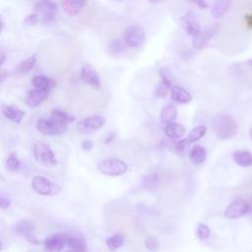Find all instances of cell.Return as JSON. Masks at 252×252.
Instances as JSON below:
<instances>
[{
	"instance_id": "7402d4cb",
	"label": "cell",
	"mask_w": 252,
	"mask_h": 252,
	"mask_svg": "<svg viewBox=\"0 0 252 252\" xmlns=\"http://www.w3.org/2000/svg\"><path fill=\"white\" fill-rule=\"evenodd\" d=\"M232 5V2L229 0H219V1H215L212 4L211 8V14L213 18L215 19H220L222 18L230 9Z\"/></svg>"
},
{
	"instance_id": "30bf717a",
	"label": "cell",
	"mask_w": 252,
	"mask_h": 252,
	"mask_svg": "<svg viewBox=\"0 0 252 252\" xmlns=\"http://www.w3.org/2000/svg\"><path fill=\"white\" fill-rule=\"evenodd\" d=\"M216 32H217V26L215 25L206 27L205 29H201L200 32L193 36V40H192L193 48L196 50L203 49L208 44V41L214 36Z\"/></svg>"
},
{
	"instance_id": "6da1fadb",
	"label": "cell",
	"mask_w": 252,
	"mask_h": 252,
	"mask_svg": "<svg viewBox=\"0 0 252 252\" xmlns=\"http://www.w3.org/2000/svg\"><path fill=\"white\" fill-rule=\"evenodd\" d=\"M212 127L216 136L221 140H229L238 133L237 122L229 114L219 113L212 120Z\"/></svg>"
},
{
	"instance_id": "7c38bea8",
	"label": "cell",
	"mask_w": 252,
	"mask_h": 252,
	"mask_svg": "<svg viewBox=\"0 0 252 252\" xmlns=\"http://www.w3.org/2000/svg\"><path fill=\"white\" fill-rule=\"evenodd\" d=\"M81 79L94 89H101L102 83L97 70L91 65H85L81 70Z\"/></svg>"
},
{
	"instance_id": "d6a6232c",
	"label": "cell",
	"mask_w": 252,
	"mask_h": 252,
	"mask_svg": "<svg viewBox=\"0 0 252 252\" xmlns=\"http://www.w3.org/2000/svg\"><path fill=\"white\" fill-rule=\"evenodd\" d=\"M51 115L54 116V117L58 118L59 120L63 121V122H65V123H67V124L70 123V122H72V121H74V119H75L74 116L68 114L66 111H64V110H62V109H59V108H54V109H53Z\"/></svg>"
},
{
	"instance_id": "cb8c5ba5",
	"label": "cell",
	"mask_w": 252,
	"mask_h": 252,
	"mask_svg": "<svg viewBox=\"0 0 252 252\" xmlns=\"http://www.w3.org/2000/svg\"><path fill=\"white\" fill-rule=\"evenodd\" d=\"M207 157V151L205 148H203L202 146L199 145H195L189 153V158L190 161L193 164L195 165H199L201 163H203L206 160Z\"/></svg>"
},
{
	"instance_id": "8d00e7d4",
	"label": "cell",
	"mask_w": 252,
	"mask_h": 252,
	"mask_svg": "<svg viewBox=\"0 0 252 252\" xmlns=\"http://www.w3.org/2000/svg\"><path fill=\"white\" fill-rule=\"evenodd\" d=\"M10 205H11V199L5 196L3 193H1V196H0V207H1L2 210H5L9 208Z\"/></svg>"
},
{
	"instance_id": "44dd1931",
	"label": "cell",
	"mask_w": 252,
	"mask_h": 252,
	"mask_svg": "<svg viewBox=\"0 0 252 252\" xmlns=\"http://www.w3.org/2000/svg\"><path fill=\"white\" fill-rule=\"evenodd\" d=\"M171 97L173 101L179 104H187V103H190L192 100L190 93L180 86H174L172 88Z\"/></svg>"
},
{
	"instance_id": "e0dca14e",
	"label": "cell",
	"mask_w": 252,
	"mask_h": 252,
	"mask_svg": "<svg viewBox=\"0 0 252 252\" xmlns=\"http://www.w3.org/2000/svg\"><path fill=\"white\" fill-rule=\"evenodd\" d=\"M1 111H2V114L7 119H9L10 121L15 122V123H20L25 116V112L15 106L2 105Z\"/></svg>"
},
{
	"instance_id": "3957f363",
	"label": "cell",
	"mask_w": 252,
	"mask_h": 252,
	"mask_svg": "<svg viewBox=\"0 0 252 252\" xmlns=\"http://www.w3.org/2000/svg\"><path fill=\"white\" fill-rule=\"evenodd\" d=\"M128 166L119 159H106L99 162L98 171L108 177H120L127 172Z\"/></svg>"
},
{
	"instance_id": "f35d334b",
	"label": "cell",
	"mask_w": 252,
	"mask_h": 252,
	"mask_svg": "<svg viewBox=\"0 0 252 252\" xmlns=\"http://www.w3.org/2000/svg\"><path fill=\"white\" fill-rule=\"evenodd\" d=\"M7 78H8V72L6 70L2 69L1 70V84H3Z\"/></svg>"
},
{
	"instance_id": "8992f818",
	"label": "cell",
	"mask_w": 252,
	"mask_h": 252,
	"mask_svg": "<svg viewBox=\"0 0 252 252\" xmlns=\"http://www.w3.org/2000/svg\"><path fill=\"white\" fill-rule=\"evenodd\" d=\"M32 188L35 192L44 196H54L60 192V187L50 180L36 176L32 180Z\"/></svg>"
},
{
	"instance_id": "603a6c76",
	"label": "cell",
	"mask_w": 252,
	"mask_h": 252,
	"mask_svg": "<svg viewBox=\"0 0 252 252\" xmlns=\"http://www.w3.org/2000/svg\"><path fill=\"white\" fill-rule=\"evenodd\" d=\"M66 241L70 250L74 252H87V245L83 237L66 235Z\"/></svg>"
},
{
	"instance_id": "484cf974",
	"label": "cell",
	"mask_w": 252,
	"mask_h": 252,
	"mask_svg": "<svg viewBox=\"0 0 252 252\" xmlns=\"http://www.w3.org/2000/svg\"><path fill=\"white\" fill-rule=\"evenodd\" d=\"M233 159L242 167H249L252 165V154L247 151H235L233 154Z\"/></svg>"
},
{
	"instance_id": "b9f144b4",
	"label": "cell",
	"mask_w": 252,
	"mask_h": 252,
	"mask_svg": "<svg viewBox=\"0 0 252 252\" xmlns=\"http://www.w3.org/2000/svg\"><path fill=\"white\" fill-rule=\"evenodd\" d=\"M114 137H115V134H114V133H112V135H111V136H110V135H108V138L106 139L105 143H106V144H108V143L111 142V141L113 140V138H114Z\"/></svg>"
},
{
	"instance_id": "60d3db41",
	"label": "cell",
	"mask_w": 252,
	"mask_h": 252,
	"mask_svg": "<svg viewBox=\"0 0 252 252\" xmlns=\"http://www.w3.org/2000/svg\"><path fill=\"white\" fill-rule=\"evenodd\" d=\"M0 56H1V60H0V64L3 65L4 62H5V60H6V55H5L4 52H1V54H0Z\"/></svg>"
},
{
	"instance_id": "4dcf8cb0",
	"label": "cell",
	"mask_w": 252,
	"mask_h": 252,
	"mask_svg": "<svg viewBox=\"0 0 252 252\" xmlns=\"http://www.w3.org/2000/svg\"><path fill=\"white\" fill-rule=\"evenodd\" d=\"M5 165H6V169L9 171V172H16L20 169V165H21V162L20 160L18 159L17 155L15 154H10L7 159H6V162H5Z\"/></svg>"
},
{
	"instance_id": "d590c367",
	"label": "cell",
	"mask_w": 252,
	"mask_h": 252,
	"mask_svg": "<svg viewBox=\"0 0 252 252\" xmlns=\"http://www.w3.org/2000/svg\"><path fill=\"white\" fill-rule=\"evenodd\" d=\"M37 22H38V15L36 12L28 14L26 19L24 20V23L29 26H35Z\"/></svg>"
},
{
	"instance_id": "ab89813d",
	"label": "cell",
	"mask_w": 252,
	"mask_h": 252,
	"mask_svg": "<svg viewBox=\"0 0 252 252\" xmlns=\"http://www.w3.org/2000/svg\"><path fill=\"white\" fill-rule=\"evenodd\" d=\"M201 9H207L209 6V3L207 1H199L196 3Z\"/></svg>"
},
{
	"instance_id": "1f68e13d",
	"label": "cell",
	"mask_w": 252,
	"mask_h": 252,
	"mask_svg": "<svg viewBox=\"0 0 252 252\" xmlns=\"http://www.w3.org/2000/svg\"><path fill=\"white\" fill-rule=\"evenodd\" d=\"M126 45L124 44V41L119 39V38H116L114 40H112L111 43L109 44L108 46V51H109V54H112V55H117V54H122V52L124 51Z\"/></svg>"
},
{
	"instance_id": "ac0fdd59",
	"label": "cell",
	"mask_w": 252,
	"mask_h": 252,
	"mask_svg": "<svg viewBox=\"0 0 252 252\" xmlns=\"http://www.w3.org/2000/svg\"><path fill=\"white\" fill-rule=\"evenodd\" d=\"M164 133L170 139L178 140L184 136L185 128H184V126L180 123L171 122L169 124H165Z\"/></svg>"
},
{
	"instance_id": "7a4b0ae2",
	"label": "cell",
	"mask_w": 252,
	"mask_h": 252,
	"mask_svg": "<svg viewBox=\"0 0 252 252\" xmlns=\"http://www.w3.org/2000/svg\"><path fill=\"white\" fill-rule=\"evenodd\" d=\"M67 123L51 115V117H41L36 121V129L39 133L48 136L62 135L67 130Z\"/></svg>"
},
{
	"instance_id": "f546056e",
	"label": "cell",
	"mask_w": 252,
	"mask_h": 252,
	"mask_svg": "<svg viewBox=\"0 0 252 252\" xmlns=\"http://www.w3.org/2000/svg\"><path fill=\"white\" fill-rule=\"evenodd\" d=\"M206 132H207L206 126H204V125L196 126L195 128H193V129L190 131V133H189V135H188V137H187L186 139H187V141L189 142V144H191V143L196 142V141L200 140L201 138H203L204 135L206 134Z\"/></svg>"
},
{
	"instance_id": "4fadbf2b",
	"label": "cell",
	"mask_w": 252,
	"mask_h": 252,
	"mask_svg": "<svg viewBox=\"0 0 252 252\" xmlns=\"http://www.w3.org/2000/svg\"><path fill=\"white\" fill-rule=\"evenodd\" d=\"M181 25L183 27V29L186 31L187 35L194 36L195 35H197L201 28L195 18V14L193 11H188L181 19H180Z\"/></svg>"
},
{
	"instance_id": "9a60e30c",
	"label": "cell",
	"mask_w": 252,
	"mask_h": 252,
	"mask_svg": "<svg viewBox=\"0 0 252 252\" xmlns=\"http://www.w3.org/2000/svg\"><path fill=\"white\" fill-rule=\"evenodd\" d=\"M49 94L50 92L38 89L30 90L26 97V105L30 108H36L49 98Z\"/></svg>"
},
{
	"instance_id": "836d02e7",
	"label": "cell",
	"mask_w": 252,
	"mask_h": 252,
	"mask_svg": "<svg viewBox=\"0 0 252 252\" xmlns=\"http://www.w3.org/2000/svg\"><path fill=\"white\" fill-rule=\"evenodd\" d=\"M145 246L151 252H157L160 249V242L154 235H148L145 238Z\"/></svg>"
},
{
	"instance_id": "74e56055",
	"label": "cell",
	"mask_w": 252,
	"mask_h": 252,
	"mask_svg": "<svg viewBox=\"0 0 252 252\" xmlns=\"http://www.w3.org/2000/svg\"><path fill=\"white\" fill-rule=\"evenodd\" d=\"M94 147V143L91 140H85L81 144V148L85 152H90Z\"/></svg>"
},
{
	"instance_id": "f6af8a7d",
	"label": "cell",
	"mask_w": 252,
	"mask_h": 252,
	"mask_svg": "<svg viewBox=\"0 0 252 252\" xmlns=\"http://www.w3.org/2000/svg\"><path fill=\"white\" fill-rule=\"evenodd\" d=\"M64 252H74V251H72V250H67V251H64Z\"/></svg>"
},
{
	"instance_id": "d6986e66",
	"label": "cell",
	"mask_w": 252,
	"mask_h": 252,
	"mask_svg": "<svg viewBox=\"0 0 252 252\" xmlns=\"http://www.w3.org/2000/svg\"><path fill=\"white\" fill-rule=\"evenodd\" d=\"M60 4L65 13L73 16L79 14L87 2L84 1V0H64V1H61Z\"/></svg>"
},
{
	"instance_id": "5b68a950",
	"label": "cell",
	"mask_w": 252,
	"mask_h": 252,
	"mask_svg": "<svg viewBox=\"0 0 252 252\" xmlns=\"http://www.w3.org/2000/svg\"><path fill=\"white\" fill-rule=\"evenodd\" d=\"M35 160L46 166H54L57 164L55 155L50 145L46 143L37 142L33 146Z\"/></svg>"
},
{
	"instance_id": "8fae6325",
	"label": "cell",
	"mask_w": 252,
	"mask_h": 252,
	"mask_svg": "<svg viewBox=\"0 0 252 252\" xmlns=\"http://www.w3.org/2000/svg\"><path fill=\"white\" fill-rule=\"evenodd\" d=\"M67 245L66 235L54 234L44 240L45 252H60Z\"/></svg>"
},
{
	"instance_id": "5bb4252c",
	"label": "cell",
	"mask_w": 252,
	"mask_h": 252,
	"mask_svg": "<svg viewBox=\"0 0 252 252\" xmlns=\"http://www.w3.org/2000/svg\"><path fill=\"white\" fill-rule=\"evenodd\" d=\"M161 77H162V81L159 84V85L156 87L155 90V95L158 98H165L169 91L172 90L173 86H172V81L169 75V72H167L165 69H162L161 72Z\"/></svg>"
},
{
	"instance_id": "4316f807",
	"label": "cell",
	"mask_w": 252,
	"mask_h": 252,
	"mask_svg": "<svg viewBox=\"0 0 252 252\" xmlns=\"http://www.w3.org/2000/svg\"><path fill=\"white\" fill-rule=\"evenodd\" d=\"M142 185L149 191H156L160 185V177L157 174L146 175L142 178Z\"/></svg>"
},
{
	"instance_id": "83f0119b",
	"label": "cell",
	"mask_w": 252,
	"mask_h": 252,
	"mask_svg": "<svg viewBox=\"0 0 252 252\" xmlns=\"http://www.w3.org/2000/svg\"><path fill=\"white\" fill-rule=\"evenodd\" d=\"M106 244L110 251H115L124 244V236L121 234H114L107 238Z\"/></svg>"
},
{
	"instance_id": "ba28073f",
	"label": "cell",
	"mask_w": 252,
	"mask_h": 252,
	"mask_svg": "<svg viewBox=\"0 0 252 252\" xmlns=\"http://www.w3.org/2000/svg\"><path fill=\"white\" fill-rule=\"evenodd\" d=\"M35 11L41 15V20L45 24L54 21L57 12V4L54 1H38L35 3Z\"/></svg>"
},
{
	"instance_id": "52a82bcc",
	"label": "cell",
	"mask_w": 252,
	"mask_h": 252,
	"mask_svg": "<svg viewBox=\"0 0 252 252\" xmlns=\"http://www.w3.org/2000/svg\"><path fill=\"white\" fill-rule=\"evenodd\" d=\"M106 123L103 115H92L84 118L77 123V130L82 134H90L102 128Z\"/></svg>"
},
{
	"instance_id": "e575fe53",
	"label": "cell",
	"mask_w": 252,
	"mask_h": 252,
	"mask_svg": "<svg viewBox=\"0 0 252 252\" xmlns=\"http://www.w3.org/2000/svg\"><path fill=\"white\" fill-rule=\"evenodd\" d=\"M196 235L200 240L208 239L211 235V231H210L209 227L204 224H199L196 230Z\"/></svg>"
},
{
	"instance_id": "277c9868",
	"label": "cell",
	"mask_w": 252,
	"mask_h": 252,
	"mask_svg": "<svg viewBox=\"0 0 252 252\" xmlns=\"http://www.w3.org/2000/svg\"><path fill=\"white\" fill-rule=\"evenodd\" d=\"M146 40V32L139 25H131L126 27L123 33L124 44L130 48H138Z\"/></svg>"
},
{
	"instance_id": "ee69618b",
	"label": "cell",
	"mask_w": 252,
	"mask_h": 252,
	"mask_svg": "<svg viewBox=\"0 0 252 252\" xmlns=\"http://www.w3.org/2000/svg\"><path fill=\"white\" fill-rule=\"evenodd\" d=\"M249 134H250V137L252 138V128L250 129V131H249Z\"/></svg>"
},
{
	"instance_id": "ffe728a7",
	"label": "cell",
	"mask_w": 252,
	"mask_h": 252,
	"mask_svg": "<svg viewBox=\"0 0 252 252\" xmlns=\"http://www.w3.org/2000/svg\"><path fill=\"white\" fill-rule=\"evenodd\" d=\"M35 229L36 228L33 222L29 220H21L17 224H15V226L12 229V232L15 234L24 236L26 238L28 235L35 234Z\"/></svg>"
},
{
	"instance_id": "9c48e42d",
	"label": "cell",
	"mask_w": 252,
	"mask_h": 252,
	"mask_svg": "<svg viewBox=\"0 0 252 252\" xmlns=\"http://www.w3.org/2000/svg\"><path fill=\"white\" fill-rule=\"evenodd\" d=\"M249 210L248 204L242 199L234 200L225 210L224 216L227 219L235 220L243 217Z\"/></svg>"
},
{
	"instance_id": "2e32d148",
	"label": "cell",
	"mask_w": 252,
	"mask_h": 252,
	"mask_svg": "<svg viewBox=\"0 0 252 252\" xmlns=\"http://www.w3.org/2000/svg\"><path fill=\"white\" fill-rule=\"evenodd\" d=\"M32 82L36 89L47 92H51L55 85V82L52 78L45 75H35L32 79Z\"/></svg>"
},
{
	"instance_id": "7bdbcfd3",
	"label": "cell",
	"mask_w": 252,
	"mask_h": 252,
	"mask_svg": "<svg viewBox=\"0 0 252 252\" xmlns=\"http://www.w3.org/2000/svg\"><path fill=\"white\" fill-rule=\"evenodd\" d=\"M247 64L252 68V59H249V60L247 61Z\"/></svg>"
},
{
	"instance_id": "f1b7e54d",
	"label": "cell",
	"mask_w": 252,
	"mask_h": 252,
	"mask_svg": "<svg viewBox=\"0 0 252 252\" xmlns=\"http://www.w3.org/2000/svg\"><path fill=\"white\" fill-rule=\"evenodd\" d=\"M36 63V55H32V56L26 58L25 60L21 61L19 63V65L17 66L16 70H17L18 73H21V74L27 73V72H29L30 70H32L35 67Z\"/></svg>"
},
{
	"instance_id": "d4e9b609",
	"label": "cell",
	"mask_w": 252,
	"mask_h": 252,
	"mask_svg": "<svg viewBox=\"0 0 252 252\" xmlns=\"http://www.w3.org/2000/svg\"><path fill=\"white\" fill-rule=\"evenodd\" d=\"M178 116V108L174 105H167L165 106L160 114V119L162 123L169 124L171 122H174V120Z\"/></svg>"
}]
</instances>
